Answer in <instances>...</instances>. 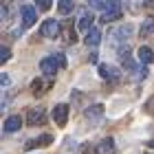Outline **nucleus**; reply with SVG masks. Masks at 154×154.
<instances>
[{"instance_id":"7ed1b4c3","label":"nucleus","mask_w":154,"mask_h":154,"mask_svg":"<svg viewBox=\"0 0 154 154\" xmlns=\"http://www.w3.org/2000/svg\"><path fill=\"white\" fill-rule=\"evenodd\" d=\"M60 31H62V24L57 22V20H53V18L44 20V24H42V29H40V33H42L44 38H48V40L57 38V35H60Z\"/></svg>"},{"instance_id":"6e6552de","label":"nucleus","mask_w":154,"mask_h":154,"mask_svg":"<svg viewBox=\"0 0 154 154\" xmlns=\"http://www.w3.org/2000/svg\"><path fill=\"white\" fill-rule=\"evenodd\" d=\"M66 119H68V106L66 103H57L53 106V121L57 125H66Z\"/></svg>"},{"instance_id":"a211bd4d","label":"nucleus","mask_w":154,"mask_h":154,"mask_svg":"<svg viewBox=\"0 0 154 154\" xmlns=\"http://www.w3.org/2000/svg\"><path fill=\"white\" fill-rule=\"evenodd\" d=\"M145 75H148V66H137L132 71V82H141L145 79Z\"/></svg>"},{"instance_id":"2eb2a0df","label":"nucleus","mask_w":154,"mask_h":154,"mask_svg":"<svg viewBox=\"0 0 154 154\" xmlns=\"http://www.w3.org/2000/svg\"><path fill=\"white\" fill-rule=\"evenodd\" d=\"M99 154H115V139L112 137H106V139H101V143H99Z\"/></svg>"},{"instance_id":"f8f14e48","label":"nucleus","mask_w":154,"mask_h":154,"mask_svg":"<svg viewBox=\"0 0 154 154\" xmlns=\"http://www.w3.org/2000/svg\"><path fill=\"white\" fill-rule=\"evenodd\" d=\"M139 33H141V38H150V35H154V16H148V18L143 20Z\"/></svg>"},{"instance_id":"9b49d317","label":"nucleus","mask_w":154,"mask_h":154,"mask_svg":"<svg viewBox=\"0 0 154 154\" xmlns=\"http://www.w3.org/2000/svg\"><path fill=\"white\" fill-rule=\"evenodd\" d=\"M20 128H22V119L18 115H11L5 119V132H18Z\"/></svg>"},{"instance_id":"f3484780","label":"nucleus","mask_w":154,"mask_h":154,"mask_svg":"<svg viewBox=\"0 0 154 154\" xmlns=\"http://www.w3.org/2000/svg\"><path fill=\"white\" fill-rule=\"evenodd\" d=\"M31 90H33V95L40 97V95L46 93V84L42 82V79H33V82H31Z\"/></svg>"},{"instance_id":"393cba45","label":"nucleus","mask_w":154,"mask_h":154,"mask_svg":"<svg viewBox=\"0 0 154 154\" xmlns=\"http://www.w3.org/2000/svg\"><path fill=\"white\" fill-rule=\"evenodd\" d=\"M38 7H40V9H48V7H51V2H40Z\"/></svg>"},{"instance_id":"f03ea898","label":"nucleus","mask_w":154,"mask_h":154,"mask_svg":"<svg viewBox=\"0 0 154 154\" xmlns=\"http://www.w3.org/2000/svg\"><path fill=\"white\" fill-rule=\"evenodd\" d=\"M101 117H103V106L101 103H93V106H88L84 110V119H86L90 125H97L101 121Z\"/></svg>"},{"instance_id":"39448f33","label":"nucleus","mask_w":154,"mask_h":154,"mask_svg":"<svg viewBox=\"0 0 154 154\" xmlns=\"http://www.w3.org/2000/svg\"><path fill=\"white\" fill-rule=\"evenodd\" d=\"M26 123L29 125H42V123H46V112H44V108H31L29 112H26Z\"/></svg>"},{"instance_id":"4be33fe9","label":"nucleus","mask_w":154,"mask_h":154,"mask_svg":"<svg viewBox=\"0 0 154 154\" xmlns=\"http://www.w3.org/2000/svg\"><path fill=\"white\" fill-rule=\"evenodd\" d=\"M51 141H53V137H51V134H42V137L38 139V143H40V145H48Z\"/></svg>"},{"instance_id":"0eeeda50","label":"nucleus","mask_w":154,"mask_h":154,"mask_svg":"<svg viewBox=\"0 0 154 154\" xmlns=\"http://www.w3.org/2000/svg\"><path fill=\"white\" fill-rule=\"evenodd\" d=\"M93 20H95V16L90 11H86V9H79V31L82 33H88L90 29H93Z\"/></svg>"},{"instance_id":"1a4fd4ad","label":"nucleus","mask_w":154,"mask_h":154,"mask_svg":"<svg viewBox=\"0 0 154 154\" xmlns=\"http://www.w3.org/2000/svg\"><path fill=\"white\" fill-rule=\"evenodd\" d=\"M99 75L103 77V79H112V82H117L119 77H121L119 68L112 66V64H101V66H99Z\"/></svg>"},{"instance_id":"423d86ee","label":"nucleus","mask_w":154,"mask_h":154,"mask_svg":"<svg viewBox=\"0 0 154 154\" xmlns=\"http://www.w3.org/2000/svg\"><path fill=\"white\" fill-rule=\"evenodd\" d=\"M93 9H101L103 13H110V11H121V2H117V0H93L90 2Z\"/></svg>"},{"instance_id":"5701e85b","label":"nucleus","mask_w":154,"mask_h":154,"mask_svg":"<svg viewBox=\"0 0 154 154\" xmlns=\"http://www.w3.org/2000/svg\"><path fill=\"white\" fill-rule=\"evenodd\" d=\"M84 154H99V150H95L93 145H86V148H84Z\"/></svg>"},{"instance_id":"20e7f679","label":"nucleus","mask_w":154,"mask_h":154,"mask_svg":"<svg viewBox=\"0 0 154 154\" xmlns=\"http://www.w3.org/2000/svg\"><path fill=\"white\" fill-rule=\"evenodd\" d=\"M20 16H22V24L24 26H33L38 20V11L33 5H22L20 7Z\"/></svg>"},{"instance_id":"f257e3e1","label":"nucleus","mask_w":154,"mask_h":154,"mask_svg":"<svg viewBox=\"0 0 154 154\" xmlns=\"http://www.w3.org/2000/svg\"><path fill=\"white\" fill-rule=\"evenodd\" d=\"M134 33V26H132L130 22H125V24H121V26H117V29H112L110 31V42L112 44H121V46H125L123 42H128V38Z\"/></svg>"},{"instance_id":"4468645a","label":"nucleus","mask_w":154,"mask_h":154,"mask_svg":"<svg viewBox=\"0 0 154 154\" xmlns=\"http://www.w3.org/2000/svg\"><path fill=\"white\" fill-rule=\"evenodd\" d=\"M137 55H139V62H143V66H148V64H152V62H154V53H152L150 46H141Z\"/></svg>"},{"instance_id":"b1692460","label":"nucleus","mask_w":154,"mask_h":154,"mask_svg":"<svg viewBox=\"0 0 154 154\" xmlns=\"http://www.w3.org/2000/svg\"><path fill=\"white\" fill-rule=\"evenodd\" d=\"M0 84H2V86H9V75H0Z\"/></svg>"},{"instance_id":"ddd939ff","label":"nucleus","mask_w":154,"mask_h":154,"mask_svg":"<svg viewBox=\"0 0 154 154\" xmlns=\"http://www.w3.org/2000/svg\"><path fill=\"white\" fill-rule=\"evenodd\" d=\"M99 42H101V31L99 29H90L86 33V38H84V44L86 46H99Z\"/></svg>"},{"instance_id":"6ab92c4d","label":"nucleus","mask_w":154,"mask_h":154,"mask_svg":"<svg viewBox=\"0 0 154 154\" xmlns=\"http://www.w3.org/2000/svg\"><path fill=\"white\" fill-rule=\"evenodd\" d=\"M121 18V11H110V13H101V20L103 22H115V20Z\"/></svg>"},{"instance_id":"9d476101","label":"nucleus","mask_w":154,"mask_h":154,"mask_svg":"<svg viewBox=\"0 0 154 154\" xmlns=\"http://www.w3.org/2000/svg\"><path fill=\"white\" fill-rule=\"evenodd\" d=\"M57 68H60V66L55 64V60L51 57V55H48V57H44V60L40 62V71L44 73L46 77H53L55 73H57Z\"/></svg>"},{"instance_id":"412c9836","label":"nucleus","mask_w":154,"mask_h":154,"mask_svg":"<svg viewBox=\"0 0 154 154\" xmlns=\"http://www.w3.org/2000/svg\"><path fill=\"white\" fill-rule=\"evenodd\" d=\"M11 57V51H9V46H2L0 48V64H5L7 60Z\"/></svg>"},{"instance_id":"dca6fc26","label":"nucleus","mask_w":154,"mask_h":154,"mask_svg":"<svg viewBox=\"0 0 154 154\" xmlns=\"http://www.w3.org/2000/svg\"><path fill=\"white\" fill-rule=\"evenodd\" d=\"M73 9H75V5L71 2V0H60L57 2V11L62 13V16H71Z\"/></svg>"},{"instance_id":"aec40b11","label":"nucleus","mask_w":154,"mask_h":154,"mask_svg":"<svg viewBox=\"0 0 154 154\" xmlns=\"http://www.w3.org/2000/svg\"><path fill=\"white\" fill-rule=\"evenodd\" d=\"M51 57L55 60V64H57L60 68H66V57H64V53H60V51H55Z\"/></svg>"}]
</instances>
